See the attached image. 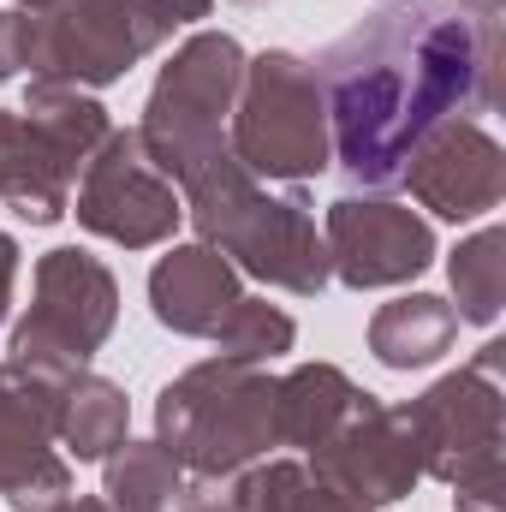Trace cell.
Here are the masks:
<instances>
[{
  "instance_id": "6da1fadb",
  "label": "cell",
  "mask_w": 506,
  "mask_h": 512,
  "mask_svg": "<svg viewBox=\"0 0 506 512\" xmlns=\"http://www.w3.org/2000/svg\"><path fill=\"white\" fill-rule=\"evenodd\" d=\"M340 155L364 179H393L405 149L471 102L477 24L441 0H393L328 54Z\"/></svg>"
}]
</instances>
